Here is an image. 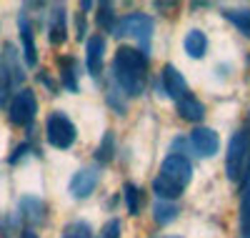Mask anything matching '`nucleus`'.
I'll return each instance as SVG.
<instances>
[{"label": "nucleus", "instance_id": "13", "mask_svg": "<svg viewBox=\"0 0 250 238\" xmlns=\"http://www.w3.org/2000/svg\"><path fill=\"white\" fill-rule=\"evenodd\" d=\"M18 28H20V40H23V58L25 66H38V48H35V35H33V25L28 23L25 13H20L18 18Z\"/></svg>", "mask_w": 250, "mask_h": 238}, {"label": "nucleus", "instance_id": "2", "mask_svg": "<svg viewBox=\"0 0 250 238\" xmlns=\"http://www.w3.org/2000/svg\"><path fill=\"white\" fill-rule=\"evenodd\" d=\"M190 181H193V166L188 161V156L185 153H168L160 166L158 178L153 181V190L158 198L173 203V198H178Z\"/></svg>", "mask_w": 250, "mask_h": 238}, {"label": "nucleus", "instance_id": "9", "mask_svg": "<svg viewBox=\"0 0 250 238\" xmlns=\"http://www.w3.org/2000/svg\"><path fill=\"white\" fill-rule=\"evenodd\" d=\"M190 145H193V150H195L200 158H208V156H215L218 153L220 138H218V133L213 131V128H193Z\"/></svg>", "mask_w": 250, "mask_h": 238}, {"label": "nucleus", "instance_id": "18", "mask_svg": "<svg viewBox=\"0 0 250 238\" xmlns=\"http://www.w3.org/2000/svg\"><path fill=\"white\" fill-rule=\"evenodd\" d=\"M95 23L100 30H115V5L113 3H98V15H95Z\"/></svg>", "mask_w": 250, "mask_h": 238}, {"label": "nucleus", "instance_id": "23", "mask_svg": "<svg viewBox=\"0 0 250 238\" xmlns=\"http://www.w3.org/2000/svg\"><path fill=\"white\" fill-rule=\"evenodd\" d=\"M113 133H108L105 138H103V143H100V148H98V161L100 163H108L110 158H113Z\"/></svg>", "mask_w": 250, "mask_h": 238}, {"label": "nucleus", "instance_id": "22", "mask_svg": "<svg viewBox=\"0 0 250 238\" xmlns=\"http://www.w3.org/2000/svg\"><path fill=\"white\" fill-rule=\"evenodd\" d=\"M153 213H155V221H158V223H170V221H175L178 208H175L170 201H160V203H155Z\"/></svg>", "mask_w": 250, "mask_h": 238}, {"label": "nucleus", "instance_id": "21", "mask_svg": "<svg viewBox=\"0 0 250 238\" xmlns=\"http://www.w3.org/2000/svg\"><path fill=\"white\" fill-rule=\"evenodd\" d=\"M60 238H93V228L85 223V221H73L62 228V236Z\"/></svg>", "mask_w": 250, "mask_h": 238}, {"label": "nucleus", "instance_id": "7", "mask_svg": "<svg viewBox=\"0 0 250 238\" xmlns=\"http://www.w3.org/2000/svg\"><path fill=\"white\" fill-rule=\"evenodd\" d=\"M35 113H38V100H35V93L28 88L18 91L8 103V118L13 125H30Z\"/></svg>", "mask_w": 250, "mask_h": 238}, {"label": "nucleus", "instance_id": "6", "mask_svg": "<svg viewBox=\"0 0 250 238\" xmlns=\"http://www.w3.org/2000/svg\"><path fill=\"white\" fill-rule=\"evenodd\" d=\"M45 138H48V143H50L53 148L65 150V148H70V145L75 143L78 131H75L73 120H70L65 113L55 111V113H50L48 120H45Z\"/></svg>", "mask_w": 250, "mask_h": 238}, {"label": "nucleus", "instance_id": "11", "mask_svg": "<svg viewBox=\"0 0 250 238\" xmlns=\"http://www.w3.org/2000/svg\"><path fill=\"white\" fill-rule=\"evenodd\" d=\"M48 40L53 46H62L68 40V13L65 5L55 3L50 10V23H48Z\"/></svg>", "mask_w": 250, "mask_h": 238}, {"label": "nucleus", "instance_id": "15", "mask_svg": "<svg viewBox=\"0 0 250 238\" xmlns=\"http://www.w3.org/2000/svg\"><path fill=\"white\" fill-rule=\"evenodd\" d=\"M183 46H185V53H188V55L195 58V60H200V58L205 55V50H208V38H205L203 30L193 28V30H188Z\"/></svg>", "mask_w": 250, "mask_h": 238}, {"label": "nucleus", "instance_id": "25", "mask_svg": "<svg viewBox=\"0 0 250 238\" xmlns=\"http://www.w3.org/2000/svg\"><path fill=\"white\" fill-rule=\"evenodd\" d=\"M20 238H38V233L28 228V231H23V236H20Z\"/></svg>", "mask_w": 250, "mask_h": 238}, {"label": "nucleus", "instance_id": "4", "mask_svg": "<svg viewBox=\"0 0 250 238\" xmlns=\"http://www.w3.org/2000/svg\"><path fill=\"white\" fill-rule=\"evenodd\" d=\"M25 80L23 66H20V58L13 43H3V50H0V108H5L10 103L13 91L20 83Z\"/></svg>", "mask_w": 250, "mask_h": 238}, {"label": "nucleus", "instance_id": "5", "mask_svg": "<svg viewBox=\"0 0 250 238\" xmlns=\"http://www.w3.org/2000/svg\"><path fill=\"white\" fill-rule=\"evenodd\" d=\"M113 35L115 38H135L140 43V50L148 55L150 38H153V18L145 15V13H130V15L120 18L115 23Z\"/></svg>", "mask_w": 250, "mask_h": 238}, {"label": "nucleus", "instance_id": "3", "mask_svg": "<svg viewBox=\"0 0 250 238\" xmlns=\"http://www.w3.org/2000/svg\"><path fill=\"white\" fill-rule=\"evenodd\" d=\"M225 173L233 183H240V186L250 181V120L243 128H238L230 143H228Z\"/></svg>", "mask_w": 250, "mask_h": 238}, {"label": "nucleus", "instance_id": "24", "mask_svg": "<svg viewBox=\"0 0 250 238\" xmlns=\"http://www.w3.org/2000/svg\"><path fill=\"white\" fill-rule=\"evenodd\" d=\"M98 238H120V221L118 218H110L105 226H103V231H100Z\"/></svg>", "mask_w": 250, "mask_h": 238}, {"label": "nucleus", "instance_id": "1", "mask_svg": "<svg viewBox=\"0 0 250 238\" xmlns=\"http://www.w3.org/2000/svg\"><path fill=\"white\" fill-rule=\"evenodd\" d=\"M113 75H115L118 88L125 95L130 98L143 95L145 83H148V55L140 48L120 46L113 58Z\"/></svg>", "mask_w": 250, "mask_h": 238}, {"label": "nucleus", "instance_id": "19", "mask_svg": "<svg viewBox=\"0 0 250 238\" xmlns=\"http://www.w3.org/2000/svg\"><path fill=\"white\" fill-rule=\"evenodd\" d=\"M223 15H225V20H230L240 33H245L250 38V10L235 8V10H223Z\"/></svg>", "mask_w": 250, "mask_h": 238}, {"label": "nucleus", "instance_id": "17", "mask_svg": "<svg viewBox=\"0 0 250 238\" xmlns=\"http://www.w3.org/2000/svg\"><path fill=\"white\" fill-rule=\"evenodd\" d=\"M60 78H62V85L75 93L78 91V63L75 58H60Z\"/></svg>", "mask_w": 250, "mask_h": 238}, {"label": "nucleus", "instance_id": "8", "mask_svg": "<svg viewBox=\"0 0 250 238\" xmlns=\"http://www.w3.org/2000/svg\"><path fill=\"white\" fill-rule=\"evenodd\" d=\"M100 176H98V170L95 168H80L78 173H73V178L68 183V190H70V196L75 198H88L90 193L95 190Z\"/></svg>", "mask_w": 250, "mask_h": 238}, {"label": "nucleus", "instance_id": "16", "mask_svg": "<svg viewBox=\"0 0 250 238\" xmlns=\"http://www.w3.org/2000/svg\"><path fill=\"white\" fill-rule=\"evenodd\" d=\"M20 215H23L28 223H40V221L45 218V203L40 201V198L28 196V198L20 201Z\"/></svg>", "mask_w": 250, "mask_h": 238}, {"label": "nucleus", "instance_id": "14", "mask_svg": "<svg viewBox=\"0 0 250 238\" xmlns=\"http://www.w3.org/2000/svg\"><path fill=\"white\" fill-rule=\"evenodd\" d=\"M175 105H178L180 118H183V120H188V123H198V120H203V118H205V105H203L193 93H188L185 98H180Z\"/></svg>", "mask_w": 250, "mask_h": 238}, {"label": "nucleus", "instance_id": "12", "mask_svg": "<svg viewBox=\"0 0 250 238\" xmlns=\"http://www.w3.org/2000/svg\"><path fill=\"white\" fill-rule=\"evenodd\" d=\"M163 85H165V93H168L175 103H178L180 98H185L188 93H190V91H188L185 78L180 75V71H178L175 66H170V63L163 68Z\"/></svg>", "mask_w": 250, "mask_h": 238}, {"label": "nucleus", "instance_id": "20", "mask_svg": "<svg viewBox=\"0 0 250 238\" xmlns=\"http://www.w3.org/2000/svg\"><path fill=\"white\" fill-rule=\"evenodd\" d=\"M123 190H125V206H128V211H130L133 215H138V213H140V208H143L140 188H138V186H133V183H125V186H123Z\"/></svg>", "mask_w": 250, "mask_h": 238}, {"label": "nucleus", "instance_id": "10", "mask_svg": "<svg viewBox=\"0 0 250 238\" xmlns=\"http://www.w3.org/2000/svg\"><path fill=\"white\" fill-rule=\"evenodd\" d=\"M103 60H105V38L90 35L85 43V66L93 78H98L103 73Z\"/></svg>", "mask_w": 250, "mask_h": 238}]
</instances>
